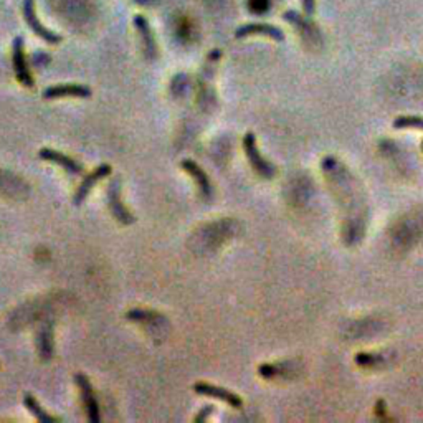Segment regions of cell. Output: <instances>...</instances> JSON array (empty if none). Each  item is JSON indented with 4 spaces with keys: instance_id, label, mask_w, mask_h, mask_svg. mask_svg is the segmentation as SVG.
Wrapping results in <instances>:
<instances>
[{
    "instance_id": "1",
    "label": "cell",
    "mask_w": 423,
    "mask_h": 423,
    "mask_svg": "<svg viewBox=\"0 0 423 423\" xmlns=\"http://www.w3.org/2000/svg\"><path fill=\"white\" fill-rule=\"evenodd\" d=\"M121 189H123L121 187V177H115L108 184V189H106V201H108L109 210L115 215L117 222L123 223V225H133L136 218H134L131 210L121 201Z\"/></svg>"
},
{
    "instance_id": "2",
    "label": "cell",
    "mask_w": 423,
    "mask_h": 423,
    "mask_svg": "<svg viewBox=\"0 0 423 423\" xmlns=\"http://www.w3.org/2000/svg\"><path fill=\"white\" fill-rule=\"evenodd\" d=\"M243 150H245L251 168L255 169V172L258 174V176L264 179H273L276 176V168L270 161H266V159L262 156V152L258 150V146H256L255 134L251 131L247 133L245 137H243Z\"/></svg>"
},
{
    "instance_id": "3",
    "label": "cell",
    "mask_w": 423,
    "mask_h": 423,
    "mask_svg": "<svg viewBox=\"0 0 423 423\" xmlns=\"http://www.w3.org/2000/svg\"><path fill=\"white\" fill-rule=\"evenodd\" d=\"M23 48H25L23 36H15L14 43H12V63H14L15 76H17L19 83H22L25 88H34L35 81L27 65L25 50Z\"/></svg>"
},
{
    "instance_id": "4",
    "label": "cell",
    "mask_w": 423,
    "mask_h": 423,
    "mask_svg": "<svg viewBox=\"0 0 423 423\" xmlns=\"http://www.w3.org/2000/svg\"><path fill=\"white\" fill-rule=\"evenodd\" d=\"M22 12H23V19H25L28 28H30L36 36H40V38L45 40V42L52 43V45L62 42V36H60L58 34H55V32L48 30L47 27H43V23L40 22L38 17H36L35 0H23Z\"/></svg>"
},
{
    "instance_id": "5",
    "label": "cell",
    "mask_w": 423,
    "mask_h": 423,
    "mask_svg": "<svg viewBox=\"0 0 423 423\" xmlns=\"http://www.w3.org/2000/svg\"><path fill=\"white\" fill-rule=\"evenodd\" d=\"M76 385L80 387L81 392V400H83L84 412H87L88 420L91 423H100L101 413H100V404H98L95 390H93L91 382L84 374H76L75 376Z\"/></svg>"
},
{
    "instance_id": "6",
    "label": "cell",
    "mask_w": 423,
    "mask_h": 423,
    "mask_svg": "<svg viewBox=\"0 0 423 423\" xmlns=\"http://www.w3.org/2000/svg\"><path fill=\"white\" fill-rule=\"evenodd\" d=\"M38 157L42 159V161H47V162H52V164L60 165V168L67 170L70 176H83V172H84L83 164H81V162H78L76 159H73L70 156H67V154L60 152V150L43 148L38 150Z\"/></svg>"
},
{
    "instance_id": "7",
    "label": "cell",
    "mask_w": 423,
    "mask_h": 423,
    "mask_svg": "<svg viewBox=\"0 0 423 423\" xmlns=\"http://www.w3.org/2000/svg\"><path fill=\"white\" fill-rule=\"evenodd\" d=\"M194 390L195 393H198V396L218 398V400L225 402V404L233 407V409H242L243 407L242 397H238L237 393L230 392V390L210 384V382H197V384L194 385Z\"/></svg>"
},
{
    "instance_id": "8",
    "label": "cell",
    "mask_w": 423,
    "mask_h": 423,
    "mask_svg": "<svg viewBox=\"0 0 423 423\" xmlns=\"http://www.w3.org/2000/svg\"><path fill=\"white\" fill-rule=\"evenodd\" d=\"M111 174H113V168L109 164H100L98 168L93 169L91 172L87 174V177L83 179V182H81L78 190H76L75 197H73V203H75V205H81V203L87 201L89 192L95 189V185L98 184V182H100L101 179L111 176Z\"/></svg>"
},
{
    "instance_id": "9",
    "label": "cell",
    "mask_w": 423,
    "mask_h": 423,
    "mask_svg": "<svg viewBox=\"0 0 423 423\" xmlns=\"http://www.w3.org/2000/svg\"><path fill=\"white\" fill-rule=\"evenodd\" d=\"M250 35H264L270 36L275 42H284V32L282 28L270 25V23H247V25L238 27L235 32V38L238 40L247 38Z\"/></svg>"
},
{
    "instance_id": "10",
    "label": "cell",
    "mask_w": 423,
    "mask_h": 423,
    "mask_svg": "<svg viewBox=\"0 0 423 423\" xmlns=\"http://www.w3.org/2000/svg\"><path fill=\"white\" fill-rule=\"evenodd\" d=\"M43 100H56V98H89L91 88L84 84H56L43 91Z\"/></svg>"
},
{
    "instance_id": "11",
    "label": "cell",
    "mask_w": 423,
    "mask_h": 423,
    "mask_svg": "<svg viewBox=\"0 0 423 423\" xmlns=\"http://www.w3.org/2000/svg\"><path fill=\"white\" fill-rule=\"evenodd\" d=\"M134 25H136L137 34H139V38L142 40V48H144L146 56L149 60H156L157 58V45L154 42V35L152 30H150L148 19L142 17V15H136L134 17Z\"/></svg>"
},
{
    "instance_id": "12",
    "label": "cell",
    "mask_w": 423,
    "mask_h": 423,
    "mask_svg": "<svg viewBox=\"0 0 423 423\" xmlns=\"http://www.w3.org/2000/svg\"><path fill=\"white\" fill-rule=\"evenodd\" d=\"M182 169H184L195 182H197L202 197L207 198V201H210L212 198L210 179L205 172H203V169L201 168V165H198L195 161H192V159H185V161H182Z\"/></svg>"
},
{
    "instance_id": "13",
    "label": "cell",
    "mask_w": 423,
    "mask_h": 423,
    "mask_svg": "<svg viewBox=\"0 0 423 423\" xmlns=\"http://www.w3.org/2000/svg\"><path fill=\"white\" fill-rule=\"evenodd\" d=\"M283 20L284 22L291 23L293 27L296 28V30L299 32L303 36H311V35H317V30H316V25L315 23L309 22L308 19H304L303 15L298 14V12L295 10H286L283 14Z\"/></svg>"
},
{
    "instance_id": "14",
    "label": "cell",
    "mask_w": 423,
    "mask_h": 423,
    "mask_svg": "<svg viewBox=\"0 0 423 423\" xmlns=\"http://www.w3.org/2000/svg\"><path fill=\"white\" fill-rule=\"evenodd\" d=\"M23 405L27 407L28 412L34 415V417L38 422H42V423L62 422V418H60V417H53V415L48 413L47 410H43V407L38 404V400H36V398L32 396V393H25V396H23Z\"/></svg>"
},
{
    "instance_id": "15",
    "label": "cell",
    "mask_w": 423,
    "mask_h": 423,
    "mask_svg": "<svg viewBox=\"0 0 423 423\" xmlns=\"http://www.w3.org/2000/svg\"><path fill=\"white\" fill-rule=\"evenodd\" d=\"M53 331H52V323L48 326L42 329V334H40V351H42V359L50 361L52 359V351H53Z\"/></svg>"
},
{
    "instance_id": "16",
    "label": "cell",
    "mask_w": 423,
    "mask_h": 423,
    "mask_svg": "<svg viewBox=\"0 0 423 423\" xmlns=\"http://www.w3.org/2000/svg\"><path fill=\"white\" fill-rule=\"evenodd\" d=\"M392 126L396 129H420L423 131V116H398L393 119Z\"/></svg>"
},
{
    "instance_id": "17",
    "label": "cell",
    "mask_w": 423,
    "mask_h": 423,
    "mask_svg": "<svg viewBox=\"0 0 423 423\" xmlns=\"http://www.w3.org/2000/svg\"><path fill=\"white\" fill-rule=\"evenodd\" d=\"M212 413H214V405H205V407H203V409L201 410V412L195 415V417H194V422H195V423H202V422L209 420V417H210Z\"/></svg>"
},
{
    "instance_id": "18",
    "label": "cell",
    "mask_w": 423,
    "mask_h": 423,
    "mask_svg": "<svg viewBox=\"0 0 423 423\" xmlns=\"http://www.w3.org/2000/svg\"><path fill=\"white\" fill-rule=\"evenodd\" d=\"M301 5H303V12L306 17H312L316 10V0H301Z\"/></svg>"
}]
</instances>
